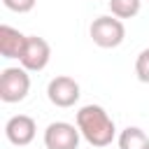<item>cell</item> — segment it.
I'll list each match as a JSON object with an SVG mask.
<instances>
[{
	"label": "cell",
	"instance_id": "7c38bea8",
	"mask_svg": "<svg viewBox=\"0 0 149 149\" xmlns=\"http://www.w3.org/2000/svg\"><path fill=\"white\" fill-rule=\"evenodd\" d=\"M37 0H2V5L9 9V12H16V14H26L35 7Z\"/></svg>",
	"mask_w": 149,
	"mask_h": 149
},
{
	"label": "cell",
	"instance_id": "277c9868",
	"mask_svg": "<svg viewBox=\"0 0 149 149\" xmlns=\"http://www.w3.org/2000/svg\"><path fill=\"white\" fill-rule=\"evenodd\" d=\"M51 61V47L44 37L40 35H28L26 40V47H23V54L19 58L21 68H26L28 72H40L49 65Z\"/></svg>",
	"mask_w": 149,
	"mask_h": 149
},
{
	"label": "cell",
	"instance_id": "ba28073f",
	"mask_svg": "<svg viewBox=\"0 0 149 149\" xmlns=\"http://www.w3.org/2000/svg\"><path fill=\"white\" fill-rule=\"evenodd\" d=\"M26 40H28V35L2 23L0 26V54H2V58H21Z\"/></svg>",
	"mask_w": 149,
	"mask_h": 149
},
{
	"label": "cell",
	"instance_id": "8fae6325",
	"mask_svg": "<svg viewBox=\"0 0 149 149\" xmlns=\"http://www.w3.org/2000/svg\"><path fill=\"white\" fill-rule=\"evenodd\" d=\"M135 74L142 84H149V47L142 49L135 58Z\"/></svg>",
	"mask_w": 149,
	"mask_h": 149
},
{
	"label": "cell",
	"instance_id": "8992f818",
	"mask_svg": "<svg viewBox=\"0 0 149 149\" xmlns=\"http://www.w3.org/2000/svg\"><path fill=\"white\" fill-rule=\"evenodd\" d=\"M79 128L68 121H54L44 130V147L47 149H77L79 147Z\"/></svg>",
	"mask_w": 149,
	"mask_h": 149
},
{
	"label": "cell",
	"instance_id": "7a4b0ae2",
	"mask_svg": "<svg viewBox=\"0 0 149 149\" xmlns=\"http://www.w3.org/2000/svg\"><path fill=\"white\" fill-rule=\"evenodd\" d=\"M88 35H91L93 44H98L100 49H116L126 37V26L114 14L98 16V19H93V23L88 28Z\"/></svg>",
	"mask_w": 149,
	"mask_h": 149
},
{
	"label": "cell",
	"instance_id": "6da1fadb",
	"mask_svg": "<svg viewBox=\"0 0 149 149\" xmlns=\"http://www.w3.org/2000/svg\"><path fill=\"white\" fill-rule=\"evenodd\" d=\"M77 128L91 147H107V144H112V140L116 135L114 119L107 114V109L102 105H93V102L79 107Z\"/></svg>",
	"mask_w": 149,
	"mask_h": 149
},
{
	"label": "cell",
	"instance_id": "3957f363",
	"mask_svg": "<svg viewBox=\"0 0 149 149\" xmlns=\"http://www.w3.org/2000/svg\"><path fill=\"white\" fill-rule=\"evenodd\" d=\"M30 91V74L26 68H5L0 72V100L21 102Z\"/></svg>",
	"mask_w": 149,
	"mask_h": 149
},
{
	"label": "cell",
	"instance_id": "52a82bcc",
	"mask_svg": "<svg viewBox=\"0 0 149 149\" xmlns=\"http://www.w3.org/2000/svg\"><path fill=\"white\" fill-rule=\"evenodd\" d=\"M35 133H37V123L33 116L28 114H14L12 119H7L5 123V135L7 140L14 144V147H26L35 140Z\"/></svg>",
	"mask_w": 149,
	"mask_h": 149
},
{
	"label": "cell",
	"instance_id": "30bf717a",
	"mask_svg": "<svg viewBox=\"0 0 149 149\" xmlns=\"http://www.w3.org/2000/svg\"><path fill=\"white\" fill-rule=\"evenodd\" d=\"M109 12L116 16V19H133L140 14V7H142V0H109Z\"/></svg>",
	"mask_w": 149,
	"mask_h": 149
},
{
	"label": "cell",
	"instance_id": "5b68a950",
	"mask_svg": "<svg viewBox=\"0 0 149 149\" xmlns=\"http://www.w3.org/2000/svg\"><path fill=\"white\" fill-rule=\"evenodd\" d=\"M79 95H81L79 84L72 77H68V74H58V77H54L47 84V98L56 107H63V109L65 107H74V102L79 100Z\"/></svg>",
	"mask_w": 149,
	"mask_h": 149
},
{
	"label": "cell",
	"instance_id": "9c48e42d",
	"mask_svg": "<svg viewBox=\"0 0 149 149\" xmlns=\"http://www.w3.org/2000/svg\"><path fill=\"white\" fill-rule=\"evenodd\" d=\"M116 142H119V149H149V135L137 126L123 128Z\"/></svg>",
	"mask_w": 149,
	"mask_h": 149
}]
</instances>
